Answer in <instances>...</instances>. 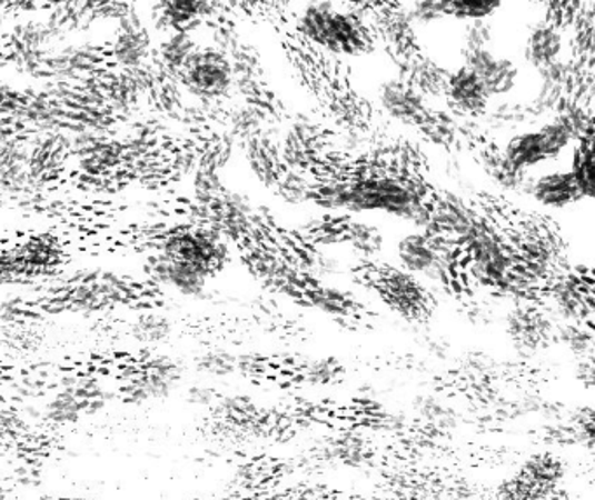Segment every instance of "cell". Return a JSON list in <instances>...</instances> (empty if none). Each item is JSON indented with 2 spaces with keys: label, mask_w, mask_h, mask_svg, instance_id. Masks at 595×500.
Instances as JSON below:
<instances>
[{
  "label": "cell",
  "mask_w": 595,
  "mask_h": 500,
  "mask_svg": "<svg viewBox=\"0 0 595 500\" xmlns=\"http://www.w3.org/2000/svg\"><path fill=\"white\" fill-rule=\"evenodd\" d=\"M463 247L472 276L487 287H502L518 262L510 248L487 226L480 227L468 241L463 242Z\"/></svg>",
  "instance_id": "cell-6"
},
{
  "label": "cell",
  "mask_w": 595,
  "mask_h": 500,
  "mask_svg": "<svg viewBox=\"0 0 595 500\" xmlns=\"http://www.w3.org/2000/svg\"><path fill=\"white\" fill-rule=\"evenodd\" d=\"M152 51V42L143 24L137 20H130L128 27H121V32L116 36L112 42L110 57L116 61V66L121 69H140L146 63Z\"/></svg>",
  "instance_id": "cell-18"
},
{
  "label": "cell",
  "mask_w": 595,
  "mask_h": 500,
  "mask_svg": "<svg viewBox=\"0 0 595 500\" xmlns=\"http://www.w3.org/2000/svg\"><path fill=\"white\" fill-rule=\"evenodd\" d=\"M150 278L155 279L156 287L170 291L180 299L199 300L207 294L208 279L211 276L191 263L158 253L150 263Z\"/></svg>",
  "instance_id": "cell-11"
},
{
  "label": "cell",
  "mask_w": 595,
  "mask_h": 500,
  "mask_svg": "<svg viewBox=\"0 0 595 500\" xmlns=\"http://www.w3.org/2000/svg\"><path fill=\"white\" fill-rule=\"evenodd\" d=\"M343 238L355 253L365 259H374L385 251L386 236L383 230L365 220H349L343 229Z\"/></svg>",
  "instance_id": "cell-22"
},
{
  "label": "cell",
  "mask_w": 595,
  "mask_h": 500,
  "mask_svg": "<svg viewBox=\"0 0 595 500\" xmlns=\"http://www.w3.org/2000/svg\"><path fill=\"white\" fill-rule=\"evenodd\" d=\"M247 158L250 170L260 182L275 187L278 178L281 177L280 159L276 150H272L264 138L257 137L248 142Z\"/></svg>",
  "instance_id": "cell-23"
},
{
  "label": "cell",
  "mask_w": 595,
  "mask_h": 500,
  "mask_svg": "<svg viewBox=\"0 0 595 500\" xmlns=\"http://www.w3.org/2000/svg\"><path fill=\"white\" fill-rule=\"evenodd\" d=\"M495 27L489 20L472 21V23H466L463 30V51L495 49Z\"/></svg>",
  "instance_id": "cell-28"
},
{
  "label": "cell",
  "mask_w": 595,
  "mask_h": 500,
  "mask_svg": "<svg viewBox=\"0 0 595 500\" xmlns=\"http://www.w3.org/2000/svg\"><path fill=\"white\" fill-rule=\"evenodd\" d=\"M199 46L191 30H173L159 44L158 57L161 66L180 76L187 61L198 51Z\"/></svg>",
  "instance_id": "cell-21"
},
{
  "label": "cell",
  "mask_w": 595,
  "mask_h": 500,
  "mask_svg": "<svg viewBox=\"0 0 595 500\" xmlns=\"http://www.w3.org/2000/svg\"><path fill=\"white\" fill-rule=\"evenodd\" d=\"M564 478L559 457L536 453L506 478L498 489L499 500H543L551 496Z\"/></svg>",
  "instance_id": "cell-4"
},
{
  "label": "cell",
  "mask_w": 595,
  "mask_h": 500,
  "mask_svg": "<svg viewBox=\"0 0 595 500\" xmlns=\"http://www.w3.org/2000/svg\"><path fill=\"white\" fill-rule=\"evenodd\" d=\"M179 77L184 88L199 100H219L235 89L231 61L215 48H199Z\"/></svg>",
  "instance_id": "cell-5"
},
{
  "label": "cell",
  "mask_w": 595,
  "mask_h": 500,
  "mask_svg": "<svg viewBox=\"0 0 595 500\" xmlns=\"http://www.w3.org/2000/svg\"><path fill=\"white\" fill-rule=\"evenodd\" d=\"M306 297L315 309L334 319H348L355 312V302L345 291L330 287L306 288Z\"/></svg>",
  "instance_id": "cell-24"
},
{
  "label": "cell",
  "mask_w": 595,
  "mask_h": 500,
  "mask_svg": "<svg viewBox=\"0 0 595 500\" xmlns=\"http://www.w3.org/2000/svg\"><path fill=\"white\" fill-rule=\"evenodd\" d=\"M446 100L456 112L468 118H483L490 103L478 77L465 66L447 72Z\"/></svg>",
  "instance_id": "cell-15"
},
{
  "label": "cell",
  "mask_w": 595,
  "mask_h": 500,
  "mask_svg": "<svg viewBox=\"0 0 595 500\" xmlns=\"http://www.w3.org/2000/svg\"><path fill=\"white\" fill-rule=\"evenodd\" d=\"M483 119L495 130L517 133L535 119V112L526 101L512 100L510 97L490 101Z\"/></svg>",
  "instance_id": "cell-20"
},
{
  "label": "cell",
  "mask_w": 595,
  "mask_h": 500,
  "mask_svg": "<svg viewBox=\"0 0 595 500\" xmlns=\"http://www.w3.org/2000/svg\"><path fill=\"white\" fill-rule=\"evenodd\" d=\"M567 41L557 21L545 20L530 27L523 44V60L529 69L539 72L555 61L566 60Z\"/></svg>",
  "instance_id": "cell-13"
},
{
  "label": "cell",
  "mask_w": 595,
  "mask_h": 500,
  "mask_svg": "<svg viewBox=\"0 0 595 500\" xmlns=\"http://www.w3.org/2000/svg\"><path fill=\"white\" fill-rule=\"evenodd\" d=\"M297 29L308 41L333 54L357 57L369 46V33L361 14L355 9H339L330 2L303 6L297 17Z\"/></svg>",
  "instance_id": "cell-1"
},
{
  "label": "cell",
  "mask_w": 595,
  "mask_h": 500,
  "mask_svg": "<svg viewBox=\"0 0 595 500\" xmlns=\"http://www.w3.org/2000/svg\"><path fill=\"white\" fill-rule=\"evenodd\" d=\"M462 66L468 67L483 84L489 100H503L515 93L520 82V67L514 58L496 53V49L463 51Z\"/></svg>",
  "instance_id": "cell-8"
},
{
  "label": "cell",
  "mask_w": 595,
  "mask_h": 500,
  "mask_svg": "<svg viewBox=\"0 0 595 500\" xmlns=\"http://www.w3.org/2000/svg\"><path fill=\"white\" fill-rule=\"evenodd\" d=\"M417 408H419V413L434 424L446 426L453 419V410H450L449 404L435 394L422 396L417 401Z\"/></svg>",
  "instance_id": "cell-30"
},
{
  "label": "cell",
  "mask_w": 595,
  "mask_h": 500,
  "mask_svg": "<svg viewBox=\"0 0 595 500\" xmlns=\"http://www.w3.org/2000/svg\"><path fill=\"white\" fill-rule=\"evenodd\" d=\"M400 8L414 30L426 29L447 18V2H409Z\"/></svg>",
  "instance_id": "cell-27"
},
{
  "label": "cell",
  "mask_w": 595,
  "mask_h": 500,
  "mask_svg": "<svg viewBox=\"0 0 595 500\" xmlns=\"http://www.w3.org/2000/svg\"><path fill=\"white\" fill-rule=\"evenodd\" d=\"M503 8L499 2H487V0H458V2H447V18H453L463 23L472 21L490 20L496 12Z\"/></svg>",
  "instance_id": "cell-26"
},
{
  "label": "cell",
  "mask_w": 595,
  "mask_h": 500,
  "mask_svg": "<svg viewBox=\"0 0 595 500\" xmlns=\"http://www.w3.org/2000/svg\"><path fill=\"white\" fill-rule=\"evenodd\" d=\"M196 373L208 379H226L239 370L238 356L226 349H207L192 359Z\"/></svg>",
  "instance_id": "cell-25"
},
{
  "label": "cell",
  "mask_w": 595,
  "mask_h": 500,
  "mask_svg": "<svg viewBox=\"0 0 595 500\" xmlns=\"http://www.w3.org/2000/svg\"><path fill=\"white\" fill-rule=\"evenodd\" d=\"M524 194L529 196L536 204L548 210H564L582 199L576 192L569 168L545 170L535 177L529 174Z\"/></svg>",
  "instance_id": "cell-14"
},
{
  "label": "cell",
  "mask_w": 595,
  "mask_h": 500,
  "mask_svg": "<svg viewBox=\"0 0 595 500\" xmlns=\"http://www.w3.org/2000/svg\"><path fill=\"white\" fill-rule=\"evenodd\" d=\"M186 400L195 407H211V404L217 403V394L208 386L195 383V386L187 388Z\"/></svg>",
  "instance_id": "cell-32"
},
{
  "label": "cell",
  "mask_w": 595,
  "mask_h": 500,
  "mask_svg": "<svg viewBox=\"0 0 595 500\" xmlns=\"http://www.w3.org/2000/svg\"><path fill=\"white\" fill-rule=\"evenodd\" d=\"M112 391L97 377L76 376L54 389L44 404V417L51 424L76 426L100 413L109 404Z\"/></svg>",
  "instance_id": "cell-3"
},
{
  "label": "cell",
  "mask_w": 595,
  "mask_h": 500,
  "mask_svg": "<svg viewBox=\"0 0 595 500\" xmlns=\"http://www.w3.org/2000/svg\"><path fill=\"white\" fill-rule=\"evenodd\" d=\"M186 382V367L179 358L165 352H149L119 386L122 400L133 407L162 403L179 392Z\"/></svg>",
  "instance_id": "cell-2"
},
{
  "label": "cell",
  "mask_w": 595,
  "mask_h": 500,
  "mask_svg": "<svg viewBox=\"0 0 595 500\" xmlns=\"http://www.w3.org/2000/svg\"><path fill=\"white\" fill-rule=\"evenodd\" d=\"M376 284L389 309H394L397 314L416 319L426 311L428 293L422 281L414 276L389 267L388 271L377 276Z\"/></svg>",
  "instance_id": "cell-12"
},
{
  "label": "cell",
  "mask_w": 595,
  "mask_h": 500,
  "mask_svg": "<svg viewBox=\"0 0 595 500\" xmlns=\"http://www.w3.org/2000/svg\"><path fill=\"white\" fill-rule=\"evenodd\" d=\"M432 234L453 242H465L486 223L474 213L468 204L449 192L432 194L429 198Z\"/></svg>",
  "instance_id": "cell-9"
},
{
  "label": "cell",
  "mask_w": 595,
  "mask_h": 500,
  "mask_svg": "<svg viewBox=\"0 0 595 500\" xmlns=\"http://www.w3.org/2000/svg\"><path fill=\"white\" fill-rule=\"evenodd\" d=\"M262 113L257 107L245 106L236 109L231 118V128L238 137L248 138V142L259 137L262 130Z\"/></svg>",
  "instance_id": "cell-29"
},
{
  "label": "cell",
  "mask_w": 595,
  "mask_h": 500,
  "mask_svg": "<svg viewBox=\"0 0 595 500\" xmlns=\"http://www.w3.org/2000/svg\"><path fill=\"white\" fill-rule=\"evenodd\" d=\"M388 500H425V499H422V497L413 496V493H401V496H395Z\"/></svg>",
  "instance_id": "cell-33"
},
{
  "label": "cell",
  "mask_w": 595,
  "mask_h": 500,
  "mask_svg": "<svg viewBox=\"0 0 595 500\" xmlns=\"http://www.w3.org/2000/svg\"><path fill=\"white\" fill-rule=\"evenodd\" d=\"M175 324L170 316L159 311H146L135 316L130 323V337L137 346L155 352L173 336Z\"/></svg>",
  "instance_id": "cell-19"
},
{
  "label": "cell",
  "mask_w": 595,
  "mask_h": 500,
  "mask_svg": "<svg viewBox=\"0 0 595 500\" xmlns=\"http://www.w3.org/2000/svg\"><path fill=\"white\" fill-rule=\"evenodd\" d=\"M377 101L388 118L401 124L425 128L429 119L434 118V113L429 112L428 101L419 94L405 76L391 77L383 82L377 91Z\"/></svg>",
  "instance_id": "cell-10"
},
{
  "label": "cell",
  "mask_w": 595,
  "mask_h": 500,
  "mask_svg": "<svg viewBox=\"0 0 595 500\" xmlns=\"http://www.w3.org/2000/svg\"><path fill=\"white\" fill-rule=\"evenodd\" d=\"M159 253L191 263L211 276L226 262L227 247L222 234L215 229L180 230L165 238Z\"/></svg>",
  "instance_id": "cell-7"
},
{
  "label": "cell",
  "mask_w": 595,
  "mask_h": 500,
  "mask_svg": "<svg viewBox=\"0 0 595 500\" xmlns=\"http://www.w3.org/2000/svg\"><path fill=\"white\" fill-rule=\"evenodd\" d=\"M405 77L428 103L446 98L447 72L425 53L410 51L405 57Z\"/></svg>",
  "instance_id": "cell-17"
},
{
  "label": "cell",
  "mask_w": 595,
  "mask_h": 500,
  "mask_svg": "<svg viewBox=\"0 0 595 500\" xmlns=\"http://www.w3.org/2000/svg\"><path fill=\"white\" fill-rule=\"evenodd\" d=\"M499 159L510 171L520 174H530L542 166L548 164L547 153L543 149L538 128H524L506 140L505 146L498 150Z\"/></svg>",
  "instance_id": "cell-16"
},
{
  "label": "cell",
  "mask_w": 595,
  "mask_h": 500,
  "mask_svg": "<svg viewBox=\"0 0 595 500\" xmlns=\"http://www.w3.org/2000/svg\"><path fill=\"white\" fill-rule=\"evenodd\" d=\"M304 377L315 386L334 382L339 377V364L334 359H313L304 368Z\"/></svg>",
  "instance_id": "cell-31"
}]
</instances>
